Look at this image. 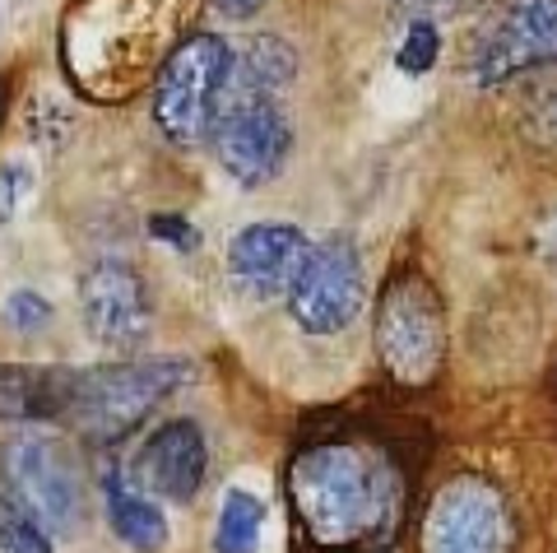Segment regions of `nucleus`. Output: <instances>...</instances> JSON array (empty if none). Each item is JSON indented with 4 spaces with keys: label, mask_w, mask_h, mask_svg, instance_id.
<instances>
[{
    "label": "nucleus",
    "mask_w": 557,
    "mask_h": 553,
    "mask_svg": "<svg viewBox=\"0 0 557 553\" xmlns=\"http://www.w3.org/2000/svg\"><path fill=\"white\" fill-rule=\"evenodd\" d=\"M209 475V446L196 419H168L153 428V438L139 446L135 479L149 493L168 497V503H190Z\"/></svg>",
    "instance_id": "obj_11"
},
{
    "label": "nucleus",
    "mask_w": 557,
    "mask_h": 553,
    "mask_svg": "<svg viewBox=\"0 0 557 553\" xmlns=\"http://www.w3.org/2000/svg\"><path fill=\"white\" fill-rule=\"evenodd\" d=\"M376 354L386 362L391 382L418 391L442 372L446 362V307L428 274L405 270L381 288L376 303Z\"/></svg>",
    "instance_id": "obj_3"
},
{
    "label": "nucleus",
    "mask_w": 557,
    "mask_h": 553,
    "mask_svg": "<svg viewBox=\"0 0 557 553\" xmlns=\"http://www.w3.org/2000/svg\"><path fill=\"white\" fill-rule=\"evenodd\" d=\"M102 503H108V521L121 544H131L139 553H153L168 544V516L159 512V503H149L139 479L108 470L102 475Z\"/></svg>",
    "instance_id": "obj_14"
},
{
    "label": "nucleus",
    "mask_w": 557,
    "mask_h": 553,
    "mask_svg": "<svg viewBox=\"0 0 557 553\" xmlns=\"http://www.w3.org/2000/svg\"><path fill=\"white\" fill-rule=\"evenodd\" d=\"M24 192H28V172L24 168H0V223H5L10 214H14V205L24 200Z\"/></svg>",
    "instance_id": "obj_22"
},
{
    "label": "nucleus",
    "mask_w": 557,
    "mask_h": 553,
    "mask_svg": "<svg viewBox=\"0 0 557 553\" xmlns=\"http://www.w3.org/2000/svg\"><path fill=\"white\" fill-rule=\"evenodd\" d=\"M553 61H557V0H516L479 47L474 79L483 89H493V84H507L534 71V65H553Z\"/></svg>",
    "instance_id": "obj_10"
},
{
    "label": "nucleus",
    "mask_w": 557,
    "mask_h": 553,
    "mask_svg": "<svg viewBox=\"0 0 557 553\" xmlns=\"http://www.w3.org/2000/svg\"><path fill=\"white\" fill-rule=\"evenodd\" d=\"M75 372L33 368V362H0V423H51L65 419Z\"/></svg>",
    "instance_id": "obj_13"
},
{
    "label": "nucleus",
    "mask_w": 557,
    "mask_h": 553,
    "mask_svg": "<svg viewBox=\"0 0 557 553\" xmlns=\"http://www.w3.org/2000/svg\"><path fill=\"white\" fill-rule=\"evenodd\" d=\"M47 321H51V307L38 298V293H14V298L5 303V325H10V331L38 335Z\"/></svg>",
    "instance_id": "obj_19"
},
{
    "label": "nucleus",
    "mask_w": 557,
    "mask_h": 553,
    "mask_svg": "<svg viewBox=\"0 0 557 553\" xmlns=\"http://www.w3.org/2000/svg\"><path fill=\"white\" fill-rule=\"evenodd\" d=\"M307 237L293 229V223H251L242 229L228 247V270L237 288L256 293V298H278L288 293L293 274L302 266Z\"/></svg>",
    "instance_id": "obj_12"
},
{
    "label": "nucleus",
    "mask_w": 557,
    "mask_h": 553,
    "mask_svg": "<svg viewBox=\"0 0 557 553\" xmlns=\"http://www.w3.org/2000/svg\"><path fill=\"white\" fill-rule=\"evenodd\" d=\"M260 526H265V503L247 489H233L219 507L214 549L219 553H256L260 549Z\"/></svg>",
    "instance_id": "obj_16"
},
{
    "label": "nucleus",
    "mask_w": 557,
    "mask_h": 553,
    "mask_svg": "<svg viewBox=\"0 0 557 553\" xmlns=\"http://www.w3.org/2000/svg\"><path fill=\"white\" fill-rule=\"evenodd\" d=\"M0 116H5V84H0Z\"/></svg>",
    "instance_id": "obj_24"
},
{
    "label": "nucleus",
    "mask_w": 557,
    "mask_h": 553,
    "mask_svg": "<svg viewBox=\"0 0 557 553\" xmlns=\"http://www.w3.org/2000/svg\"><path fill=\"white\" fill-rule=\"evenodd\" d=\"M395 10L409 14V24H437L460 10V0H395Z\"/></svg>",
    "instance_id": "obj_21"
},
{
    "label": "nucleus",
    "mask_w": 557,
    "mask_h": 553,
    "mask_svg": "<svg viewBox=\"0 0 557 553\" xmlns=\"http://www.w3.org/2000/svg\"><path fill=\"white\" fill-rule=\"evenodd\" d=\"M298 530L325 553H395L405 475L391 452L358 438H321L288 465Z\"/></svg>",
    "instance_id": "obj_1"
},
{
    "label": "nucleus",
    "mask_w": 557,
    "mask_h": 553,
    "mask_svg": "<svg viewBox=\"0 0 557 553\" xmlns=\"http://www.w3.org/2000/svg\"><path fill=\"white\" fill-rule=\"evenodd\" d=\"M149 233H153V237H163V242H172L177 251H190V247L200 242V233L190 229L186 219H177V214H153V219H149Z\"/></svg>",
    "instance_id": "obj_20"
},
{
    "label": "nucleus",
    "mask_w": 557,
    "mask_h": 553,
    "mask_svg": "<svg viewBox=\"0 0 557 553\" xmlns=\"http://www.w3.org/2000/svg\"><path fill=\"white\" fill-rule=\"evenodd\" d=\"M362 256L354 237H321L307 242L302 266L288 284V312L307 335H339L362 312Z\"/></svg>",
    "instance_id": "obj_6"
},
{
    "label": "nucleus",
    "mask_w": 557,
    "mask_h": 553,
    "mask_svg": "<svg viewBox=\"0 0 557 553\" xmlns=\"http://www.w3.org/2000/svg\"><path fill=\"white\" fill-rule=\"evenodd\" d=\"M437 51H442L437 24H409L405 28V42H399V71H405V75L432 71V65H437Z\"/></svg>",
    "instance_id": "obj_18"
},
{
    "label": "nucleus",
    "mask_w": 557,
    "mask_h": 553,
    "mask_svg": "<svg viewBox=\"0 0 557 553\" xmlns=\"http://www.w3.org/2000/svg\"><path fill=\"white\" fill-rule=\"evenodd\" d=\"M0 483L20 507H28L47 534H70L84 516V475L75 452L42 428H20L0 442Z\"/></svg>",
    "instance_id": "obj_4"
},
{
    "label": "nucleus",
    "mask_w": 557,
    "mask_h": 553,
    "mask_svg": "<svg viewBox=\"0 0 557 553\" xmlns=\"http://www.w3.org/2000/svg\"><path fill=\"white\" fill-rule=\"evenodd\" d=\"M516 521L497 483L456 475L423 516V553H511Z\"/></svg>",
    "instance_id": "obj_7"
},
{
    "label": "nucleus",
    "mask_w": 557,
    "mask_h": 553,
    "mask_svg": "<svg viewBox=\"0 0 557 553\" xmlns=\"http://www.w3.org/2000/svg\"><path fill=\"white\" fill-rule=\"evenodd\" d=\"M298 75V57L284 38L274 33H256L242 47H233V65L223 79V94H251V98H274L278 89H288Z\"/></svg>",
    "instance_id": "obj_15"
},
{
    "label": "nucleus",
    "mask_w": 557,
    "mask_h": 553,
    "mask_svg": "<svg viewBox=\"0 0 557 553\" xmlns=\"http://www.w3.org/2000/svg\"><path fill=\"white\" fill-rule=\"evenodd\" d=\"M219 168L242 186L270 182L288 153V116L278 98H251V94H223L214 126H209Z\"/></svg>",
    "instance_id": "obj_8"
},
{
    "label": "nucleus",
    "mask_w": 557,
    "mask_h": 553,
    "mask_svg": "<svg viewBox=\"0 0 557 553\" xmlns=\"http://www.w3.org/2000/svg\"><path fill=\"white\" fill-rule=\"evenodd\" d=\"M233 65V47L219 33H190L172 51L153 84V121L172 145H205L214 126L223 79Z\"/></svg>",
    "instance_id": "obj_5"
},
{
    "label": "nucleus",
    "mask_w": 557,
    "mask_h": 553,
    "mask_svg": "<svg viewBox=\"0 0 557 553\" xmlns=\"http://www.w3.org/2000/svg\"><path fill=\"white\" fill-rule=\"evenodd\" d=\"M0 553H51L47 526L10 493H0Z\"/></svg>",
    "instance_id": "obj_17"
},
{
    "label": "nucleus",
    "mask_w": 557,
    "mask_h": 553,
    "mask_svg": "<svg viewBox=\"0 0 557 553\" xmlns=\"http://www.w3.org/2000/svg\"><path fill=\"white\" fill-rule=\"evenodd\" d=\"M190 377H196V368L182 358H135V362H102V368L75 372L65 423L98 446L121 442L172 391H182Z\"/></svg>",
    "instance_id": "obj_2"
},
{
    "label": "nucleus",
    "mask_w": 557,
    "mask_h": 553,
    "mask_svg": "<svg viewBox=\"0 0 557 553\" xmlns=\"http://www.w3.org/2000/svg\"><path fill=\"white\" fill-rule=\"evenodd\" d=\"M209 5H214L223 20H251V14L265 5V0H209Z\"/></svg>",
    "instance_id": "obj_23"
},
{
    "label": "nucleus",
    "mask_w": 557,
    "mask_h": 553,
    "mask_svg": "<svg viewBox=\"0 0 557 553\" xmlns=\"http://www.w3.org/2000/svg\"><path fill=\"white\" fill-rule=\"evenodd\" d=\"M79 317L102 349H139L153 331V303L139 270L126 261H94L79 280Z\"/></svg>",
    "instance_id": "obj_9"
}]
</instances>
